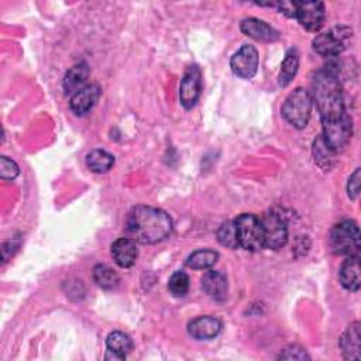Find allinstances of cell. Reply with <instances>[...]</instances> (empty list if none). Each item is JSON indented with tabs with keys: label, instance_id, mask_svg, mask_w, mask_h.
<instances>
[{
	"label": "cell",
	"instance_id": "obj_1",
	"mask_svg": "<svg viewBox=\"0 0 361 361\" xmlns=\"http://www.w3.org/2000/svg\"><path fill=\"white\" fill-rule=\"evenodd\" d=\"M126 231L137 243L157 244L171 235L172 219L162 209L138 204L127 214Z\"/></svg>",
	"mask_w": 361,
	"mask_h": 361
},
{
	"label": "cell",
	"instance_id": "obj_2",
	"mask_svg": "<svg viewBox=\"0 0 361 361\" xmlns=\"http://www.w3.org/2000/svg\"><path fill=\"white\" fill-rule=\"evenodd\" d=\"M312 100L316 103L322 123L345 116L341 83L326 69L314 73L312 79Z\"/></svg>",
	"mask_w": 361,
	"mask_h": 361
},
{
	"label": "cell",
	"instance_id": "obj_3",
	"mask_svg": "<svg viewBox=\"0 0 361 361\" xmlns=\"http://www.w3.org/2000/svg\"><path fill=\"white\" fill-rule=\"evenodd\" d=\"M313 100L310 92L303 87H296L292 90L282 104V116L283 118L293 126L295 128H305L309 123L312 113Z\"/></svg>",
	"mask_w": 361,
	"mask_h": 361
},
{
	"label": "cell",
	"instance_id": "obj_4",
	"mask_svg": "<svg viewBox=\"0 0 361 361\" xmlns=\"http://www.w3.org/2000/svg\"><path fill=\"white\" fill-rule=\"evenodd\" d=\"M330 247L336 254L360 255V228L354 220H343L330 231Z\"/></svg>",
	"mask_w": 361,
	"mask_h": 361
},
{
	"label": "cell",
	"instance_id": "obj_5",
	"mask_svg": "<svg viewBox=\"0 0 361 361\" xmlns=\"http://www.w3.org/2000/svg\"><path fill=\"white\" fill-rule=\"evenodd\" d=\"M237 240L238 245L248 251H259L264 248V237H262V226L261 220L251 214L243 213L235 220Z\"/></svg>",
	"mask_w": 361,
	"mask_h": 361
},
{
	"label": "cell",
	"instance_id": "obj_6",
	"mask_svg": "<svg viewBox=\"0 0 361 361\" xmlns=\"http://www.w3.org/2000/svg\"><path fill=\"white\" fill-rule=\"evenodd\" d=\"M323 124V141L324 144L333 151V152H338L343 151L350 140H351V134H353V124H351V118L345 114L337 120H331V121H324Z\"/></svg>",
	"mask_w": 361,
	"mask_h": 361
},
{
	"label": "cell",
	"instance_id": "obj_7",
	"mask_svg": "<svg viewBox=\"0 0 361 361\" xmlns=\"http://www.w3.org/2000/svg\"><path fill=\"white\" fill-rule=\"evenodd\" d=\"M351 31L345 27H334L329 31L320 32L313 38L314 51L327 58L338 56L345 48V39L350 38Z\"/></svg>",
	"mask_w": 361,
	"mask_h": 361
},
{
	"label": "cell",
	"instance_id": "obj_8",
	"mask_svg": "<svg viewBox=\"0 0 361 361\" xmlns=\"http://www.w3.org/2000/svg\"><path fill=\"white\" fill-rule=\"evenodd\" d=\"M261 220L264 248L278 250L288 241V227L285 220L276 213H267Z\"/></svg>",
	"mask_w": 361,
	"mask_h": 361
},
{
	"label": "cell",
	"instance_id": "obj_9",
	"mask_svg": "<svg viewBox=\"0 0 361 361\" xmlns=\"http://www.w3.org/2000/svg\"><path fill=\"white\" fill-rule=\"evenodd\" d=\"M202 93V71L197 65H190L183 73L179 86V100L185 109H192Z\"/></svg>",
	"mask_w": 361,
	"mask_h": 361
},
{
	"label": "cell",
	"instance_id": "obj_10",
	"mask_svg": "<svg viewBox=\"0 0 361 361\" xmlns=\"http://www.w3.org/2000/svg\"><path fill=\"white\" fill-rule=\"evenodd\" d=\"M258 51L250 44H244L230 59V68L234 75L243 79H251L258 69Z\"/></svg>",
	"mask_w": 361,
	"mask_h": 361
},
{
	"label": "cell",
	"instance_id": "obj_11",
	"mask_svg": "<svg viewBox=\"0 0 361 361\" xmlns=\"http://www.w3.org/2000/svg\"><path fill=\"white\" fill-rule=\"evenodd\" d=\"M295 18L309 31H319L324 23V4L322 1H295Z\"/></svg>",
	"mask_w": 361,
	"mask_h": 361
},
{
	"label": "cell",
	"instance_id": "obj_12",
	"mask_svg": "<svg viewBox=\"0 0 361 361\" xmlns=\"http://www.w3.org/2000/svg\"><path fill=\"white\" fill-rule=\"evenodd\" d=\"M111 257L114 262L121 268H130L135 264L138 257V248L135 241L130 237H121L111 244Z\"/></svg>",
	"mask_w": 361,
	"mask_h": 361
},
{
	"label": "cell",
	"instance_id": "obj_13",
	"mask_svg": "<svg viewBox=\"0 0 361 361\" xmlns=\"http://www.w3.org/2000/svg\"><path fill=\"white\" fill-rule=\"evenodd\" d=\"M188 331L196 340H212L221 331V322L214 316H200L188 324Z\"/></svg>",
	"mask_w": 361,
	"mask_h": 361
},
{
	"label": "cell",
	"instance_id": "obj_14",
	"mask_svg": "<svg viewBox=\"0 0 361 361\" xmlns=\"http://www.w3.org/2000/svg\"><path fill=\"white\" fill-rule=\"evenodd\" d=\"M100 96V87L97 85H86L80 90L72 94L69 107L76 116H83L96 104Z\"/></svg>",
	"mask_w": 361,
	"mask_h": 361
},
{
	"label": "cell",
	"instance_id": "obj_15",
	"mask_svg": "<svg viewBox=\"0 0 361 361\" xmlns=\"http://www.w3.org/2000/svg\"><path fill=\"white\" fill-rule=\"evenodd\" d=\"M360 326V322H353L340 337V348L345 360H360L361 357Z\"/></svg>",
	"mask_w": 361,
	"mask_h": 361
},
{
	"label": "cell",
	"instance_id": "obj_16",
	"mask_svg": "<svg viewBox=\"0 0 361 361\" xmlns=\"http://www.w3.org/2000/svg\"><path fill=\"white\" fill-rule=\"evenodd\" d=\"M240 28L245 35H248V37H251L257 41L272 42V41H276L279 38V32L275 28H272L265 21L254 18V17L243 20Z\"/></svg>",
	"mask_w": 361,
	"mask_h": 361
},
{
	"label": "cell",
	"instance_id": "obj_17",
	"mask_svg": "<svg viewBox=\"0 0 361 361\" xmlns=\"http://www.w3.org/2000/svg\"><path fill=\"white\" fill-rule=\"evenodd\" d=\"M202 289L214 300H224L228 290L226 275L220 271H207L202 278Z\"/></svg>",
	"mask_w": 361,
	"mask_h": 361
},
{
	"label": "cell",
	"instance_id": "obj_18",
	"mask_svg": "<svg viewBox=\"0 0 361 361\" xmlns=\"http://www.w3.org/2000/svg\"><path fill=\"white\" fill-rule=\"evenodd\" d=\"M340 282L341 285L353 292H357L361 285L360 278V255H350L344 259L340 268Z\"/></svg>",
	"mask_w": 361,
	"mask_h": 361
},
{
	"label": "cell",
	"instance_id": "obj_19",
	"mask_svg": "<svg viewBox=\"0 0 361 361\" xmlns=\"http://www.w3.org/2000/svg\"><path fill=\"white\" fill-rule=\"evenodd\" d=\"M89 66L85 62H80L78 65H73L63 76V90L65 93H76L82 87H85L86 80L89 78Z\"/></svg>",
	"mask_w": 361,
	"mask_h": 361
},
{
	"label": "cell",
	"instance_id": "obj_20",
	"mask_svg": "<svg viewBox=\"0 0 361 361\" xmlns=\"http://www.w3.org/2000/svg\"><path fill=\"white\" fill-rule=\"evenodd\" d=\"M298 68H299V54L295 48H290L285 54V58L281 65V72L278 76L279 86L282 87L288 86L292 82V79L296 76Z\"/></svg>",
	"mask_w": 361,
	"mask_h": 361
},
{
	"label": "cell",
	"instance_id": "obj_21",
	"mask_svg": "<svg viewBox=\"0 0 361 361\" xmlns=\"http://www.w3.org/2000/svg\"><path fill=\"white\" fill-rule=\"evenodd\" d=\"M114 165V158L104 149H93L86 155V166L96 173H104Z\"/></svg>",
	"mask_w": 361,
	"mask_h": 361
},
{
	"label": "cell",
	"instance_id": "obj_22",
	"mask_svg": "<svg viewBox=\"0 0 361 361\" xmlns=\"http://www.w3.org/2000/svg\"><path fill=\"white\" fill-rule=\"evenodd\" d=\"M217 259H219V252L217 251L202 248V250L193 251L188 257L186 265L192 269H209L217 262Z\"/></svg>",
	"mask_w": 361,
	"mask_h": 361
},
{
	"label": "cell",
	"instance_id": "obj_23",
	"mask_svg": "<svg viewBox=\"0 0 361 361\" xmlns=\"http://www.w3.org/2000/svg\"><path fill=\"white\" fill-rule=\"evenodd\" d=\"M92 276L96 285L103 289H113L118 285V281H120L117 272L106 264H97L93 268Z\"/></svg>",
	"mask_w": 361,
	"mask_h": 361
},
{
	"label": "cell",
	"instance_id": "obj_24",
	"mask_svg": "<svg viewBox=\"0 0 361 361\" xmlns=\"http://www.w3.org/2000/svg\"><path fill=\"white\" fill-rule=\"evenodd\" d=\"M106 347L120 355H127L133 348V340L123 331H111L106 338Z\"/></svg>",
	"mask_w": 361,
	"mask_h": 361
},
{
	"label": "cell",
	"instance_id": "obj_25",
	"mask_svg": "<svg viewBox=\"0 0 361 361\" xmlns=\"http://www.w3.org/2000/svg\"><path fill=\"white\" fill-rule=\"evenodd\" d=\"M168 289L172 296L183 298L189 290V276L183 271H176L168 281Z\"/></svg>",
	"mask_w": 361,
	"mask_h": 361
},
{
	"label": "cell",
	"instance_id": "obj_26",
	"mask_svg": "<svg viewBox=\"0 0 361 361\" xmlns=\"http://www.w3.org/2000/svg\"><path fill=\"white\" fill-rule=\"evenodd\" d=\"M217 240L221 245H224L227 248L234 250V248L240 247L238 240H237V230H235L234 221H226L219 227Z\"/></svg>",
	"mask_w": 361,
	"mask_h": 361
},
{
	"label": "cell",
	"instance_id": "obj_27",
	"mask_svg": "<svg viewBox=\"0 0 361 361\" xmlns=\"http://www.w3.org/2000/svg\"><path fill=\"white\" fill-rule=\"evenodd\" d=\"M314 161H317V164L323 168H329V161L333 158V151L324 144L323 138L319 137L316 141H314Z\"/></svg>",
	"mask_w": 361,
	"mask_h": 361
},
{
	"label": "cell",
	"instance_id": "obj_28",
	"mask_svg": "<svg viewBox=\"0 0 361 361\" xmlns=\"http://www.w3.org/2000/svg\"><path fill=\"white\" fill-rule=\"evenodd\" d=\"M20 173L18 165L7 157L0 158V176L4 180H13Z\"/></svg>",
	"mask_w": 361,
	"mask_h": 361
},
{
	"label": "cell",
	"instance_id": "obj_29",
	"mask_svg": "<svg viewBox=\"0 0 361 361\" xmlns=\"http://www.w3.org/2000/svg\"><path fill=\"white\" fill-rule=\"evenodd\" d=\"M279 358L283 360H309V354L306 353L305 348L299 347V345H289L286 347L281 354Z\"/></svg>",
	"mask_w": 361,
	"mask_h": 361
},
{
	"label": "cell",
	"instance_id": "obj_30",
	"mask_svg": "<svg viewBox=\"0 0 361 361\" xmlns=\"http://www.w3.org/2000/svg\"><path fill=\"white\" fill-rule=\"evenodd\" d=\"M360 180H361V172L360 168H357L348 178V183H347V193L350 196V199H357L358 193H360Z\"/></svg>",
	"mask_w": 361,
	"mask_h": 361
},
{
	"label": "cell",
	"instance_id": "obj_31",
	"mask_svg": "<svg viewBox=\"0 0 361 361\" xmlns=\"http://www.w3.org/2000/svg\"><path fill=\"white\" fill-rule=\"evenodd\" d=\"M126 357L124 355H120V354H117V353H114V351H110V350H107L106 351V355H104V360H124Z\"/></svg>",
	"mask_w": 361,
	"mask_h": 361
}]
</instances>
